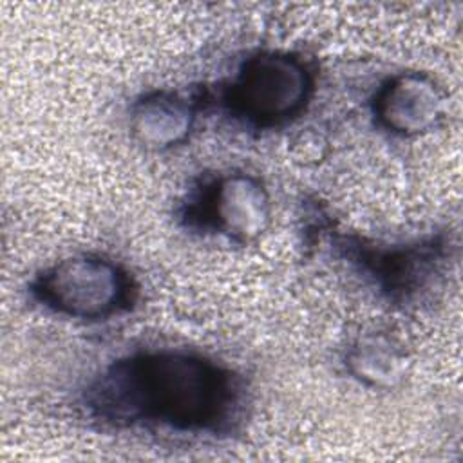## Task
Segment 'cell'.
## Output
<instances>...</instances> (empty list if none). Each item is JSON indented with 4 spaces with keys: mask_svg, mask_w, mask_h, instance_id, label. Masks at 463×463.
<instances>
[{
    "mask_svg": "<svg viewBox=\"0 0 463 463\" xmlns=\"http://www.w3.org/2000/svg\"><path fill=\"white\" fill-rule=\"evenodd\" d=\"M89 412L114 427L222 432L237 420L241 380L199 353L156 349L110 364L85 392Z\"/></svg>",
    "mask_w": 463,
    "mask_h": 463,
    "instance_id": "obj_1",
    "label": "cell"
},
{
    "mask_svg": "<svg viewBox=\"0 0 463 463\" xmlns=\"http://www.w3.org/2000/svg\"><path fill=\"white\" fill-rule=\"evenodd\" d=\"M315 92L307 61L289 51L250 54L224 90L228 110L253 128H275L298 118Z\"/></svg>",
    "mask_w": 463,
    "mask_h": 463,
    "instance_id": "obj_2",
    "label": "cell"
},
{
    "mask_svg": "<svg viewBox=\"0 0 463 463\" xmlns=\"http://www.w3.org/2000/svg\"><path fill=\"white\" fill-rule=\"evenodd\" d=\"M29 288L45 309L76 320L116 317L130 309L137 295L130 273L98 253L63 257L34 275Z\"/></svg>",
    "mask_w": 463,
    "mask_h": 463,
    "instance_id": "obj_3",
    "label": "cell"
},
{
    "mask_svg": "<svg viewBox=\"0 0 463 463\" xmlns=\"http://www.w3.org/2000/svg\"><path fill=\"white\" fill-rule=\"evenodd\" d=\"M190 215L230 241L251 242L269 228L271 199L257 175L228 172L204 184Z\"/></svg>",
    "mask_w": 463,
    "mask_h": 463,
    "instance_id": "obj_4",
    "label": "cell"
},
{
    "mask_svg": "<svg viewBox=\"0 0 463 463\" xmlns=\"http://www.w3.org/2000/svg\"><path fill=\"white\" fill-rule=\"evenodd\" d=\"M347 251L392 300H409L423 289L441 271L449 257L447 242L441 237L402 246H365L358 242L347 246Z\"/></svg>",
    "mask_w": 463,
    "mask_h": 463,
    "instance_id": "obj_5",
    "label": "cell"
},
{
    "mask_svg": "<svg viewBox=\"0 0 463 463\" xmlns=\"http://www.w3.org/2000/svg\"><path fill=\"white\" fill-rule=\"evenodd\" d=\"M371 110L376 123L389 134L412 137L438 125L445 114V94L430 74L402 71L376 89Z\"/></svg>",
    "mask_w": 463,
    "mask_h": 463,
    "instance_id": "obj_6",
    "label": "cell"
},
{
    "mask_svg": "<svg viewBox=\"0 0 463 463\" xmlns=\"http://www.w3.org/2000/svg\"><path fill=\"white\" fill-rule=\"evenodd\" d=\"M197 107L179 90L156 89L130 105V132L148 150H168L184 143L195 125Z\"/></svg>",
    "mask_w": 463,
    "mask_h": 463,
    "instance_id": "obj_7",
    "label": "cell"
},
{
    "mask_svg": "<svg viewBox=\"0 0 463 463\" xmlns=\"http://www.w3.org/2000/svg\"><path fill=\"white\" fill-rule=\"evenodd\" d=\"M347 373L365 387L392 389L407 373L402 347L382 335H365L354 340L344 356Z\"/></svg>",
    "mask_w": 463,
    "mask_h": 463,
    "instance_id": "obj_8",
    "label": "cell"
}]
</instances>
